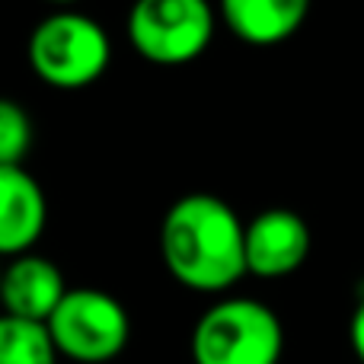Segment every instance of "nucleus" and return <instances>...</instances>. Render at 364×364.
I'll list each match as a JSON object with an SVG mask.
<instances>
[{"label":"nucleus","mask_w":364,"mask_h":364,"mask_svg":"<svg viewBox=\"0 0 364 364\" xmlns=\"http://www.w3.org/2000/svg\"><path fill=\"white\" fill-rule=\"evenodd\" d=\"M48 224L42 182L26 166H0V256L32 252Z\"/></svg>","instance_id":"obj_8"},{"label":"nucleus","mask_w":364,"mask_h":364,"mask_svg":"<svg viewBox=\"0 0 364 364\" xmlns=\"http://www.w3.org/2000/svg\"><path fill=\"white\" fill-rule=\"evenodd\" d=\"M112 61V38L100 19L77 10H55L29 36V68L55 90L93 87Z\"/></svg>","instance_id":"obj_3"},{"label":"nucleus","mask_w":364,"mask_h":364,"mask_svg":"<svg viewBox=\"0 0 364 364\" xmlns=\"http://www.w3.org/2000/svg\"><path fill=\"white\" fill-rule=\"evenodd\" d=\"M214 10L205 0H141L128 13V42L144 61L179 68L205 55Z\"/></svg>","instance_id":"obj_5"},{"label":"nucleus","mask_w":364,"mask_h":364,"mask_svg":"<svg viewBox=\"0 0 364 364\" xmlns=\"http://www.w3.org/2000/svg\"><path fill=\"white\" fill-rule=\"evenodd\" d=\"M310 6L304 0H224L220 19L250 45H278L304 26Z\"/></svg>","instance_id":"obj_9"},{"label":"nucleus","mask_w":364,"mask_h":364,"mask_svg":"<svg viewBox=\"0 0 364 364\" xmlns=\"http://www.w3.org/2000/svg\"><path fill=\"white\" fill-rule=\"evenodd\" d=\"M246 224L224 198L192 192L176 198L160 224V256L173 278L198 294H224L246 275Z\"/></svg>","instance_id":"obj_1"},{"label":"nucleus","mask_w":364,"mask_h":364,"mask_svg":"<svg viewBox=\"0 0 364 364\" xmlns=\"http://www.w3.org/2000/svg\"><path fill=\"white\" fill-rule=\"evenodd\" d=\"M0 275H4V265H0Z\"/></svg>","instance_id":"obj_13"},{"label":"nucleus","mask_w":364,"mask_h":364,"mask_svg":"<svg viewBox=\"0 0 364 364\" xmlns=\"http://www.w3.org/2000/svg\"><path fill=\"white\" fill-rule=\"evenodd\" d=\"M58 358L109 364L128 348L132 316L125 304L102 288H70L45 323Z\"/></svg>","instance_id":"obj_4"},{"label":"nucleus","mask_w":364,"mask_h":364,"mask_svg":"<svg viewBox=\"0 0 364 364\" xmlns=\"http://www.w3.org/2000/svg\"><path fill=\"white\" fill-rule=\"evenodd\" d=\"M352 348H355V355H358V361L364 364V297L358 301V307H355V314H352Z\"/></svg>","instance_id":"obj_12"},{"label":"nucleus","mask_w":364,"mask_h":364,"mask_svg":"<svg viewBox=\"0 0 364 364\" xmlns=\"http://www.w3.org/2000/svg\"><path fill=\"white\" fill-rule=\"evenodd\" d=\"M36 128L32 119L16 100L0 96V166H23L32 147Z\"/></svg>","instance_id":"obj_11"},{"label":"nucleus","mask_w":364,"mask_h":364,"mask_svg":"<svg viewBox=\"0 0 364 364\" xmlns=\"http://www.w3.org/2000/svg\"><path fill=\"white\" fill-rule=\"evenodd\" d=\"M310 227L291 208H269L256 214L243 230L246 275L284 278L310 256Z\"/></svg>","instance_id":"obj_6"},{"label":"nucleus","mask_w":364,"mask_h":364,"mask_svg":"<svg viewBox=\"0 0 364 364\" xmlns=\"http://www.w3.org/2000/svg\"><path fill=\"white\" fill-rule=\"evenodd\" d=\"M0 364H58V348L45 323L0 314Z\"/></svg>","instance_id":"obj_10"},{"label":"nucleus","mask_w":364,"mask_h":364,"mask_svg":"<svg viewBox=\"0 0 364 364\" xmlns=\"http://www.w3.org/2000/svg\"><path fill=\"white\" fill-rule=\"evenodd\" d=\"M64 272L38 252H23L10 259L0 275V314L29 323H48L58 304L68 294Z\"/></svg>","instance_id":"obj_7"},{"label":"nucleus","mask_w":364,"mask_h":364,"mask_svg":"<svg viewBox=\"0 0 364 364\" xmlns=\"http://www.w3.org/2000/svg\"><path fill=\"white\" fill-rule=\"evenodd\" d=\"M284 329L256 297H224L195 320L188 352L195 364H278Z\"/></svg>","instance_id":"obj_2"}]
</instances>
